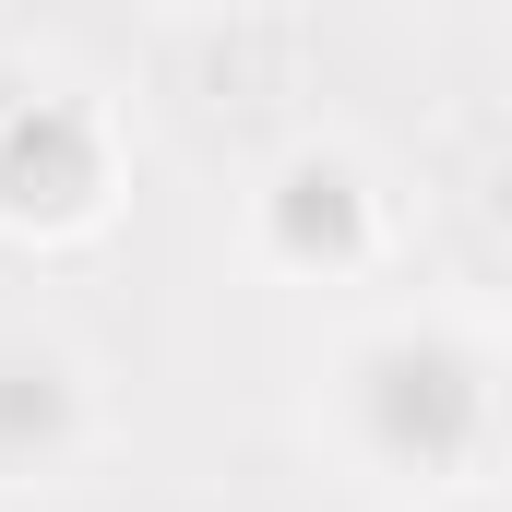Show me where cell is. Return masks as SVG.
Listing matches in <instances>:
<instances>
[{
  "label": "cell",
  "instance_id": "1",
  "mask_svg": "<svg viewBox=\"0 0 512 512\" xmlns=\"http://www.w3.org/2000/svg\"><path fill=\"white\" fill-rule=\"evenodd\" d=\"M501 393H512V346L477 298H382L322 346L310 441L334 453L346 489H370L393 512H441L489 489Z\"/></svg>",
  "mask_w": 512,
  "mask_h": 512
},
{
  "label": "cell",
  "instance_id": "2",
  "mask_svg": "<svg viewBox=\"0 0 512 512\" xmlns=\"http://www.w3.org/2000/svg\"><path fill=\"white\" fill-rule=\"evenodd\" d=\"M131 203V120L84 72H0V239L84 251Z\"/></svg>",
  "mask_w": 512,
  "mask_h": 512
},
{
  "label": "cell",
  "instance_id": "3",
  "mask_svg": "<svg viewBox=\"0 0 512 512\" xmlns=\"http://www.w3.org/2000/svg\"><path fill=\"white\" fill-rule=\"evenodd\" d=\"M239 251L274 286H370L393 262V167L358 131H286L239 191Z\"/></svg>",
  "mask_w": 512,
  "mask_h": 512
},
{
  "label": "cell",
  "instance_id": "4",
  "mask_svg": "<svg viewBox=\"0 0 512 512\" xmlns=\"http://www.w3.org/2000/svg\"><path fill=\"white\" fill-rule=\"evenodd\" d=\"M108 453V370L60 322H0V489H72Z\"/></svg>",
  "mask_w": 512,
  "mask_h": 512
}]
</instances>
